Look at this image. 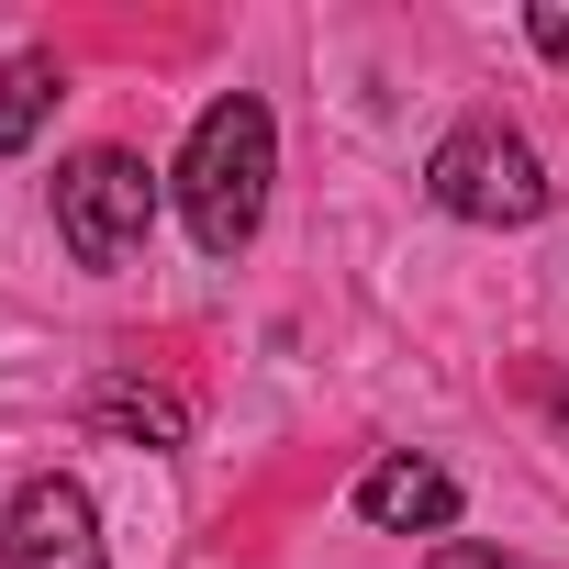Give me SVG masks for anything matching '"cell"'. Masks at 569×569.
Masks as SVG:
<instances>
[{
	"label": "cell",
	"instance_id": "1",
	"mask_svg": "<svg viewBox=\"0 0 569 569\" xmlns=\"http://www.w3.org/2000/svg\"><path fill=\"white\" fill-rule=\"evenodd\" d=\"M268 179H279V123L257 90H223L190 146H179V212H190V246L201 257H246L257 223H268Z\"/></svg>",
	"mask_w": 569,
	"mask_h": 569
},
{
	"label": "cell",
	"instance_id": "9",
	"mask_svg": "<svg viewBox=\"0 0 569 569\" xmlns=\"http://www.w3.org/2000/svg\"><path fill=\"white\" fill-rule=\"evenodd\" d=\"M436 569H525V558H502V547H469V536H447V547H436Z\"/></svg>",
	"mask_w": 569,
	"mask_h": 569
},
{
	"label": "cell",
	"instance_id": "5",
	"mask_svg": "<svg viewBox=\"0 0 569 569\" xmlns=\"http://www.w3.org/2000/svg\"><path fill=\"white\" fill-rule=\"evenodd\" d=\"M358 513H369L380 536H436V547H447V525H458V480H447L436 458H380V469L358 480Z\"/></svg>",
	"mask_w": 569,
	"mask_h": 569
},
{
	"label": "cell",
	"instance_id": "10",
	"mask_svg": "<svg viewBox=\"0 0 569 569\" xmlns=\"http://www.w3.org/2000/svg\"><path fill=\"white\" fill-rule=\"evenodd\" d=\"M547 413H558V436H569V380H558V391H547Z\"/></svg>",
	"mask_w": 569,
	"mask_h": 569
},
{
	"label": "cell",
	"instance_id": "6",
	"mask_svg": "<svg viewBox=\"0 0 569 569\" xmlns=\"http://www.w3.org/2000/svg\"><path fill=\"white\" fill-rule=\"evenodd\" d=\"M90 425H112V436L157 447V458H168V447H190V402H179V391H157V380H123V369L90 391Z\"/></svg>",
	"mask_w": 569,
	"mask_h": 569
},
{
	"label": "cell",
	"instance_id": "8",
	"mask_svg": "<svg viewBox=\"0 0 569 569\" xmlns=\"http://www.w3.org/2000/svg\"><path fill=\"white\" fill-rule=\"evenodd\" d=\"M525 34H536V57H547V68H569V0H536Z\"/></svg>",
	"mask_w": 569,
	"mask_h": 569
},
{
	"label": "cell",
	"instance_id": "3",
	"mask_svg": "<svg viewBox=\"0 0 569 569\" xmlns=\"http://www.w3.org/2000/svg\"><path fill=\"white\" fill-rule=\"evenodd\" d=\"M425 190H436V212L491 223V234H513V223L547 212V168H536V146L502 134V123H458V134L425 157Z\"/></svg>",
	"mask_w": 569,
	"mask_h": 569
},
{
	"label": "cell",
	"instance_id": "4",
	"mask_svg": "<svg viewBox=\"0 0 569 569\" xmlns=\"http://www.w3.org/2000/svg\"><path fill=\"white\" fill-rule=\"evenodd\" d=\"M0 569H112L90 491L57 480V469H34V480L12 491V513H0Z\"/></svg>",
	"mask_w": 569,
	"mask_h": 569
},
{
	"label": "cell",
	"instance_id": "2",
	"mask_svg": "<svg viewBox=\"0 0 569 569\" xmlns=\"http://www.w3.org/2000/svg\"><path fill=\"white\" fill-rule=\"evenodd\" d=\"M57 234L79 268H134L146 234H157V168L123 157V146H90L57 168Z\"/></svg>",
	"mask_w": 569,
	"mask_h": 569
},
{
	"label": "cell",
	"instance_id": "7",
	"mask_svg": "<svg viewBox=\"0 0 569 569\" xmlns=\"http://www.w3.org/2000/svg\"><path fill=\"white\" fill-rule=\"evenodd\" d=\"M68 101V79H57V57H12L0 68V157H23L34 134H46V112Z\"/></svg>",
	"mask_w": 569,
	"mask_h": 569
}]
</instances>
